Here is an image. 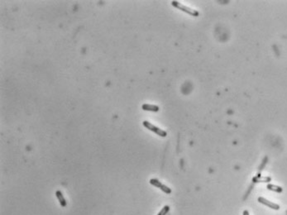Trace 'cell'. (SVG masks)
I'll return each mask as SVG.
<instances>
[{"label": "cell", "mask_w": 287, "mask_h": 215, "mask_svg": "<svg viewBox=\"0 0 287 215\" xmlns=\"http://www.w3.org/2000/svg\"><path fill=\"white\" fill-rule=\"evenodd\" d=\"M142 124H143V126L145 127L146 128H147L148 130H150V131H152V132H155L156 134H157L158 136L161 137V138H165V137L167 136V132H166V131L159 128L157 127H156L155 125H153L152 123L149 122L148 121H143Z\"/></svg>", "instance_id": "cell-2"}, {"label": "cell", "mask_w": 287, "mask_h": 215, "mask_svg": "<svg viewBox=\"0 0 287 215\" xmlns=\"http://www.w3.org/2000/svg\"><path fill=\"white\" fill-rule=\"evenodd\" d=\"M242 215H249V212L248 211V210H244V211H243V213H242Z\"/></svg>", "instance_id": "cell-10"}, {"label": "cell", "mask_w": 287, "mask_h": 215, "mask_svg": "<svg viewBox=\"0 0 287 215\" xmlns=\"http://www.w3.org/2000/svg\"><path fill=\"white\" fill-rule=\"evenodd\" d=\"M169 210H170V207L168 205H166L163 207V209H161V210L160 211L157 215H166L168 212H169Z\"/></svg>", "instance_id": "cell-9"}, {"label": "cell", "mask_w": 287, "mask_h": 215, "mask_svg": "<svg viewBox=\"0 0 287 215\" xmlns=\"http://www.w3.org/2000/svg\"><path fill=\"white\" fill-rule=\"evenodd\" d=\"M266 188H267L269 190H271V191H274V192H276V193L283 192V189H282L281 186L275 185H272V184H268L267 185H266Z\"/></svg>", "instance_id": "cell-8"}, {"label": "cell", "mask_w": 287, "mask_h": 215, "mask_svg": "<svg viewBox=\"0 0 287 215\" xmlns=\"http://www.w3.org/2000/svg\"><path fill=\"white\" fill-rule=\"evenodd\" d=\"M252 181L254 183H269L271 181V178L270 176H261V175H258L253 177Z\"/></svg>", "instance_id": "cell-5"}, {"label": "cell", "mask_w": 287, "mask_h": 215, "mask_svg": "<svg viewBox=\"0 0 287 215\" xmlns=\"http://www.w3.org/2000/svg\"><path fill=\"white\" fill-rule=\"evenodd\" d=\"M171 4H172V6L175 7V8H176L178 9L181 10V11H183L184 13H188V14H190L191 16L194 17H198L200 15V13L199 12L197 11V10L192 9L191 8H189V7L185 6L184 4H182L180 2H178V1H172L171 2Z\"/></svg>", "instance_id": "cell-1"}, {"label": "cell", "mask_w": 287, "mask_h": 215, "mask_svg": "<svg viewBox=\"0 0 287 215\" xmlns=\"http://www.w3.org/2000/svg\"><path fill=\"white\" fill-rule=\"evenodd\" d=\"M257 200L260 204H264V205L267 206L270 209H274V210H279V209H280V205H278L277 204L271 202V201H269L268 199H265L263 197H259Z\"/></svg>", "instance_id": "cell-4"}, {"label": "cell", "mask_w": 287, "mask_h": 215, "mask_svg": "<svg viewBox=\"0 0 287 215\" xmlns=\"http://www.w3.org/2000/svg\"><path fill=\"white\" fill-rule=\"evenodd\" d=\"M142 109L145 111H151V112H158L159 107L154 104H148V103H144L142 106Z\"/></svg>", "instance_id": "cell-6"}, {"label": "cell", "mask_w": 287, "mask_h": 215, "mask_svg": "<svg viewBox=\"0 0 287 215\" xmlns=\"http://www.w3.org/2000/svg\"><path fill=\"white\" fill-rule=\"evenodd\" d=\"M150 184L153 185V186L156 187V188H159V189H161V191H163L166 194H171V189L167 187L166 185H165L163 184H161V182H160L157 179H151L150 180Z\"/></svg>", "instance_id": "cell-3"}, {"label": "cell", "mask_w": 287, "mask_h": 215, "mask_svg": "<svg viewBox=\"0 0 287 215\" xmlns=\"http://www.w3.org/2000/svg\"><path fill=\"white\" fill-rule=\"evenodd\" d=\"M55 196H56V198L58 199L59 202H60V204L62 206V207H65L66 204H67V203H66V200L65 199L64 196L62 194V192L61 190H57L56 192H55Z\"/></svg>", "instance_id": "cell-7"}]
</instances>
